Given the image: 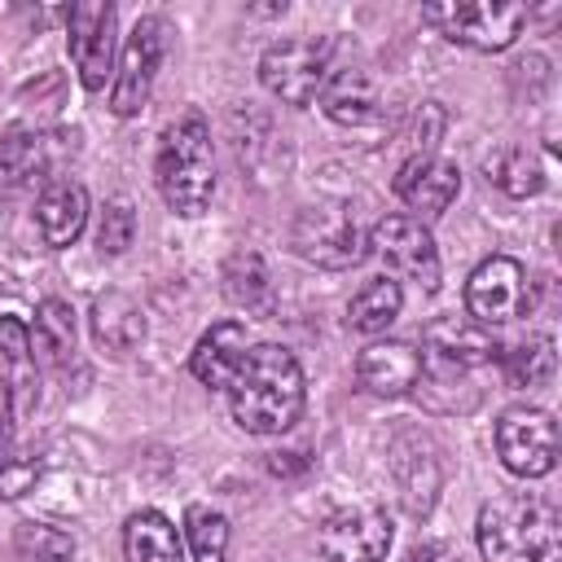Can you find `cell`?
Segmentation results:
<instances>
[{
    "label": "cell",
    "mask_w": 562,
    "mask_h": 562,
    "mask_svg": "<svg viewBox=\"0 0 562 562\" xmlns=\"http://www.w3.org/2000/svg\"><path fill=\"white\" fill-rule=\"evenodd\" d=\"M162 48H167V22L162 18H140L123 44V57H119V70H114V83H110V110L119 119H132L145 110L149 101V88H154V75L162 66Z\"/></svg>",
    "instance_id": "obj_10"
},
{
    "label": "cell",
    "mask_w": 562,
    "mask_h": 562,
    "mask_svg": "<svg viewBox=\"0 0 562 562\" xmlns=\"http://www.w3.org/2000/svg\"><path fill=\"white\" fill-rule=\"evenodd\" d=\"M13 439V400H9V386H0V457Z\"/></svg>",
    "instance_id": "obj_32"
},
{
    "label": "cell",
    "mask_w": 562,
    "mask_h": 562,
    "mask_svg": "<svg viewBox=\"0 0 562 562\" xmlns=\"http://www.w3.org/2000/svg\"><path fill=\"white\" fill-rule=\"evenodd\" d=\"M316 544H321L325 562H382L391 549V518L373 505L334 509L321 522Z\"/></svg>",
    "instance_id": "obj_12"
},
{
    "label": "cell",
    "mask_w": 562,
    "mask_h": 562,
    "mask_svg": "<svg viewBox=\"0 0 562 562\" xmlns=\"http://www.w3.org/2000/svg\"><path fill=\"white\" fill-rule=\"evenodd\" d=\"M422 378V351L404 338H382V342H369L360 356H356V382L369 391V395H382V400H400L417 386Z\"/></svg>",
    "instance_id": "obj_14"
},
{
    "label": "cell",
    "mask_w": 562,
    "mask_h": 562,
    "mask_svg": "<svg viewBox=\"0 0 562 562\" xmlns=\"http://www.w3.org/2000/svg\"><path fill=\"white\" fill-rule=\"evenodd\" d=\"M496 452L501 465L518 479H544L558 465V426L544 408H505L496 422Z\"/></svg>",
    "instance_id": "obj_9"
},
{
    "label": "cell",
    "mask_w": 562,
    "mask_h": 562,
    "mask_svg": "<svg viewBox=\"0 0 562 562\" xmlns=\"http://www.w3.org/2000/svg\"><path fill=\"white\" fill-rule=\"evenodd\" d=\"M154 180H158L162 202L184 220H193V215H202L211 206L215 158H211V127H206V119L198 110L176 119L162 132L158 158H154Z\"/></svg>",
    "instance_id": "obj_3"
},
{
    "label": "cell",
    "mask_w": 562,
    "mask_h": 562,
    "mask_svg": "<svg viewBox=\"0 0 562 562\" xmlns=\"http://www.w3.org/2000/svg\"><path fill=\"white\" fill-rule=\"evenodd\" d=\"M321 110L342 123V127H369L382 119V101H378V83L364 66L356 61H334L329 75H325V88H321Z\"/></svg>",
    "instance_id": "obj_15"
},
{
    "label": "cell",
    "mask_w": 562,
    "mask_h": 562,
    "mask_svg": "<svg viewBox=\"0 0 562 562\" xmlns=\"http://www.w3.org/2000/svg\"><path fill=\"white\" fill-rule=\"evenodd\" d=\"M329 66H334V44L299 35V40H277V44L263 48L259 79L285 105H312L321 97V88H325Z\"/></svg>",
    "instance_id": "obj_6"
},
{
    "label": "cell",
    "mask_w": 562,
    "mask_h": 562,
    "mask_svg": "<svg viewBox=\"0 0 562 562\" xmlns=\"http://www.w3.org/2000/svg\"><path fill=\"white\" fill-rule=\"evenodd\" d=\"M0 171L9 184H35L48 171V140L35 127H9L0 136Z\"/></svg>",
    "instance_id": "obj_24"
},
{
    "label": "cell",
    "mask_w": 562,
    "mask_h": 562,
    "mask_svg": "<svg viewBox=\"0 0 562 562\" xmlns=\"http://www.w3.org/2000/svg\"><path fill=\"white\" fill-rule=\"evenodd\" d=\"M40 479V465L31 457H0V496H22Z\"/></svg>",
    "instance_id": "obj_31"
},
{
    "label": "cell",
    "mask_w": 562,
    "mask_h": 562,
    "mask_svg": "<svg viewBox=\"0 0 562 562\" xmlns=\"http://www.w3.org/2000/svg\"><path fill=\"white\" fill-rule=\"evenodd\" d=\"M487 171H492V180H496L509 198H531V193L544 189V167H540V158H536L531 149H522V145L501 149V154L487 162Z\"/></svg>",
    "instance_id": "obj_27"
},
{
    "label": "cell",
    "mask_w": 562,
    "mask_h": 562,
    "mask_svg": "<svg viewBox=\"0 0 562 562\" xmlns=\"http://www.w3.org/2000/svg\"><path fill=\"white\" fill-rule=\"evenodd\" d=\"M395 193L417 215H443L452 206V198L461 193V171L435 154H413L395 171Z\"/></svg>",
    "instance_id": "obj_16"
},
{
    "label": "cell",
    "mask_w": 562,
    "mask_h": 562,
    "mask_svg": "<svg viewBox=\"0 0 562 562\" xmlns=\"http://www.w3.org/2000/svg\"><path fill=\"white\" fill-rule=\"evenodd\" d=\"M70 351H75V312L66 299H44L31 325V356H40L44 364H66Z\"/></svg>",
    "instance_id": "obj_23"
},
{
    "label": "cell",
    "mask_w": 562,
    "mask_h": 562,
    "mask_svg": "<svg viewBox=\"0 0 562 562\" xmlns=\"http://www.w3.org/2000/svg\"><path fill=\"white\" fill-rule=\"evenodd\" d=\"M123 558L127 562H184L176 522L158 509H136L123 522Z\"/></svg>",
    "instance_id": "obj_20"
},
{
    "label": "cell",
    "mask_w": 562,
    "mask_h": 562,
    "mask_svg": "<svg viewBox=\"0 0 562 562\" xmlns=\"http://www.w3.org/2000/svg\"><path fill=\"white\" fill-rule=\"evenodd\" d=\"M184 540L193 562H224L228 553V518L211 505H189L184 509Z\"/></svg>",
    "instance_id": "obj_26"
},
{
    "label": "cell",
    "mask_w": 562,
    "mask_h": 562,
    "mask_svg": "<svg viewBox=\"0 0 562 562\" xmlns=\"http://www.w3.org/2000/svg\"><path fill=\"white\" fill-rule=\"evenodd\" d=\"M290 246L316 268H351L364 259L369 237L347 202H316L294 215Z\"/></svg>",
    "instance_id": "obj_4"
},
{
    "label": "cell",
    "mask_w": 562,
    "mask_h": 562,
    "mask_svg": "<svg viewBox=\"0 0 562 562\" xmlns=\"http://www.w3.org/2000/svg\"><path fill=\"white\" fill-rule=\"evenodd\" d=\"M35 224H40L44 246H53V250L70 246L83 233V224H88V189L79 180H70V176H53L40 189Z\"/></svg>",
    "instance_id": "obj_17"
},
{
    "label": "cell",
    "mask_w": 562,
    "mask_h": 562,
    "mask_svg": "<svg viewBox=\"0 0 562 562\" xmlns=\"http://www.w3.org/2000/svg\"><path fill=\"white\" fill-rule=\"evenodd\" d=\"M422 22H430L443 40L479 48V53H501L518 40L522 22H527V4H492V0H470V4H426Z\"/></svg>",
    "instance_id": "obj_5"
},
{
    "label": "cell",
    "mask_w": 562,
    "mask_h": 562,
    "mask_svg": "<svg viewBox=\"0 0 562 562\" xmlns=\"http://www.w3.org/2000/svg\"><path fill=\"white\" fill-rule=\"evenodd\" d=\"M136 237V211L127 198H110L101 211V228H97V250L101 255H123Z\"/></svg>",
    "instance_id": "obj_30"
},
{
    "label": "cell",
    "mask_w": 562,
    "mask_h": 562,
    "mask_svg": "<svg viewBox=\"0 0 562 562\" xmlns=\"http://www.w3.org/2000/svg\"><path fill=\"white\" fill-rule=\"evenodd\" d=\"M527 307H531V285H527V268L518 259L492 255V259H483L470 272V281H465V312H470L474 325L496 329V325L518 321Z\"/></svg>",
    "instance_id": "obj_7"
},
{
    "label": "cell",
    "mask_w": 562,
    "mask_h": 562,
    "mask_svg": "<svg viewBox=\"0 0 562 562\" xmlns=\"http://www.w3.org/2000/svg\"><path fill=\"white\" fill-rule=\"evenodd\" d=\"M246 325L241 321H220V325H211L202 338H198V347H193V356H189V369H193V378L202 382V386H220V391H228V382H233V373L241 369V360H246Z\"/></svg>",
    "instance_id": "obj_18"
},
{
    "label": "cell",
    "mask_w": 562,
    "mask_h": 562,
    "mask_svg": "<svg viewBox=\"0 0 562 562\" xmlns=\"http://www.w3.org/2000/svg\"><path fill=\"white\" fill-rule=\"evenodd\" d=\"M307 404V386H303V369L299 360L277 347V342H259L246 351L241 369L228 382V408L233 422L250 435H285Z\"/></svg>",
    "instance_id": "obj_1"
},
{
    "label": "cell",
    "mask_w": 562,
    "mask_h": 562,
    "mask_svg": "<svg viewBox=\"0 0 562 562\" xmlns=\"http://www.w3.org/2000/svg\"><path fill=\"white\" fill-rule=\"evenodd\" d=\"M496 338L492 329L474 325L470 316H439L430 321L426 329V356H422V369H439L443 378L452 373H465V369H483L496 360Z\"/></svg>",
    "instance_id": "obj_13"
},
{
    "label": "cell",
    "mask_w": 562,
    "mask_h": 562,
    "mask_svg": "<svg viewBox=\"0 0 562 562\" xmlns=\"http://www.w3.org/2000/svg\"><path fill=\"white\" fill-rule=\"evenodd\" d=\"M369 246L386 263V272L422 285L426 294L439 290V250H435L430 228L417 215H386V220H378L373 233H369Z\"/></svg>",
    "instance_id": "obj_8"
},
{
    "label": "cell",
    "mask_w": 562,
    "mask_h": 562,
    "mask_svg": "<svg viewBox=\"0 0 562 562\" xmlns=\"http://www.w3.org/2000/svg\"><path fill=\"white\" fill-rule=\"evenodd\" d=\"M404 562H443V549H439V544H422V549H413Z\"/></svg>",
    "instance_id": "obj_33"
},
{
    "label": "cell",
    "mask_w": 562,
    "mask_h": 562,
    "mask_svg": "<svg viewBox=\"0 0 562 562\" xmlns=\"http://www.w3.org/2000/svg\"><path fill=\"white\" fill-rule=\"evenodd\" d=\"M474 540L483 562H562V518L544 496H496L479 509Z\"/></svg>",
    "instance_id": "obj_2"
},
{
    "label": "cell",
    "mask_w": 562,
    "mask_h": 562,
    "mask_svg": "<svg viewBox=\"0 0 562 562\" xmlns=\"http://www.w3.org/2000/svg\"><path fill=\"white\" fill-rule=\"evenodd\" d=\"M13 558L18 562H75V540L48 522H22L13 531Z\"/></svg>",
    "instance_id": "obj_28"
},
{
    "label": "cell",
    "mask_w": 562,
    "mask_h": 562,
    "mask_svg": "<svg viewBox=\"0 0 562 562\" xmlns=\"http://www.w3.org/2000/svg\"><path fill=\"white\" fill-rule=\"evenodd\" d=\"M224 294H228L237 307H246L250 316H272L277 290H272V277H268L263 255L237 250V255L224 263Z\"/></svg>",
    "instance_id": "obj_21"
},
{
    "label": "cell",
    "mask_w": 562,
    "mask_h": 562,
    "mask_svg": "<svg viewBox=\"0 0 562 562\" xmlns=\"http://www.w3.org/2000/svg\"><path fill=\"white\" fill-rule=\"evenodd\" d=\"M0 360L13 373V386H31V325H22L18 316H0Z\"/></svg>",
    "instance_id": "obj_29"
},
{
    "label": "cell",
    "mask_w": 562,
    "mask_h": 562,
    "mask_svg": "<svg viewBox=\"0 0 562 562\" xmlns=\"http://www.w3.org/2000/svg\"><path fill=\"white\" fill-rule=\"evenodd\" d=\"M496 360H501V373L509 386H540L553 378V338L549 334L522 338L514 347H501Z\"/></svg>",
    "instance_id": "obj_25"
},
{
    "label": "cell",
    "mask_w": 562,
    "mask_h": 562,
    "mask_svg": "<svg viewBox=\"0 0 562 562\" xmlns=\"http://www.w3.org/2000/svg\"><path fill=\"white\" fill-rule=\"evenodd\" d=\"M400 307H404V290H400V281L395 277H373V281H364L360 290H356V299L347 303V325L356 329V334H386V325L400 316Z\"/></svg>",
    "instance_id": "obj_22"
},
{
    "label": "cell",
    "mask_w": 562,
    "mask_h": 562,
    "mask_svg": "<svg viewBox=\"0 0 562 562\" xmlns=\"http://www.w3.org/2000/svg\"><path fill=\"white\" fill-rule=\"evenodd\" d=\"M114 4L110 0H79L66 9V48L88 92H101L114 61Z\"/></svg>",
    "instance_id": "obj_11"
},
{
    "label": "cell",
    "mask_w": 562,
    "mask_h": 562,
    "mask_svg": "<svg viewBox=\"0 0 562 562\" xmlns=\"http://www.w3.org/2000/svg\"><path fill=\"white\" fill-rule=\"evenodd\" d=\"M92 334L105 351L114 356H127L145 342V307L123 294V290H105L97 303H92Z\"/></svg>",
    "instance_id": "obj_19"
}]
</instances>
